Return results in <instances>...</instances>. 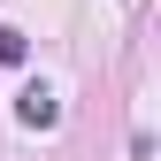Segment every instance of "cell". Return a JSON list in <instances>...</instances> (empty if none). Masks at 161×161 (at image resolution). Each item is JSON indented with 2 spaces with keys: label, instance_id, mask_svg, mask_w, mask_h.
<instances>
[{
  "label": "cell",
  "instance_id": "1",
  "mask_svg": "<svg viewBox=\"0 0 161 161\" xmlns=\"http://www.w3.org/2000/svg\"><path fill=\"white\" fill-rule=\"evenodd\" d=\"M15 115H23L31 130H54V123H62V100H54V85H23V100H15Z\"/></svg>",
  "mask_w": 161,
  "mask_h": 161
},
{
  "label": "cell",
  "instance_id": "2",
  "mask_svg": "<svg viewBox=\"0 0 161 161\" xmlns=\"http://www.w3.org/2000/svg\"><path fill=\"white\" fill-rule=\"evenodd\" d=\"M23 54H31V38H23V31H15V23H0V62H8V69H15V62H23Z\"/></svg>",
  "mask_w": 161,
  "mask_h": 161
}]
</instances>
